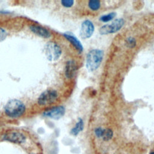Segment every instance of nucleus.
Masks as SVG:
<instances>
[{"instance_id": "1", "label": "nucleus", "mask_w": 154, "mask_h": 154, "mask_svg": "<svg viewBox=\"0 0 154 154\" xmlns=\"http://www.w3.org/2000/svg\"><path fill=\"white\" fill-rule=\"evenodd\" d=\"M103 57V52L100 49H92L87 55L86 67L89 71L96 70L100 66Z\"/></svg>"}, {"instance_id": "2", "label": "nucleus", "mask_w": 154, "mask_h": 154, "mask_svg": "<svg viewBox=\"0 0 154 154\" xmlns=\"http://www.w3.org/2000/svg\"><path fill=\"white\" fill-rule=\"evenodd\" d=\"M4 109L5 112L8 116L17 117L24 113L25 106L21 101L17 99H13L7 102Z\"/></svg>"}, {"instance_id": "3", "label": "nucleus", "mask_w": 154, "mask_h": 154, "mask_svg": "<svg viewBox=\"0 0 154 154\" xmlns=\"http://www.w3.org/2000/svg\"><path fill=\"white\" fill-rule=\"evenodd\" d=\"M44 51L46 57L51 61H57L61 54L60 47L57 43L52 42H49L45 45Z\"/></svg>"}, {"instance_id": "4", "label": "nucleus", "mask_w": 154, "mask_h": 154, "mask_svg": "<svg viewBox=\"0 0 154 154\" xmlns=\"http://www.w3.org/2000/svg\"><path fill=\"white\" fill-rule=\"evenodd\" d=\"M124 23L125 21L123 19H117L112 22L111 23L105 25L101 26L99 29V32L100 34L102 35L116 32L122 28V27L124 25Z\"/></svg>"}, {"instance_id": "5", "label": "nucleus", "mask_w": 154, "mask_h": 154, "mask_svg": "<svg viewBox=\"0 0 154 154\" xmlns=\"http://www.w3.org/2000/svg\"><path fill=\"white\" fill-rule=\"evenodd\" d=\"M58 94L56 91L48 90L43 92L38 98V103L40 105L51 104L57 99Z\"/></svg>"}, {"instance_id": "6", "label": "nucleus", "mask_w": 154, "mask_h": 154, "mask_svg": "<svg viewBox=\"0 0 154 154\" xmlns=\"http://www.w3.org/2000/svg\"><path fill=\"white\" fill-rule=\"evenodd\" d=\"M94 30L93 23L89 20H84L81 25L80 29V36L82 38H90Z\"/></svg>"}, {"instance_id": "7", "label": "nucleus", "mask_w": 154, "mask_h": 154, "mask_svg": "<svg viewBox=\"0 0 154 154\" xmlns=\"http://www.w3.org/2000/svg\"><path fill=\"white\" fill-rule=\"evenodd\" d=\"M64 113V107L63 106H58L45 111L43 113V115L46 117H48L54 119H59L63 116Z\"/></svg>"}, {"instance_id": "8", "label": "nucleus", "mask_w": 154, "mask_h": 154, "mask_svg": "<svg viewBox=\"0 0 154 154\" xmlns=\"http://www.w3.org/2000/svg\"><path fill=\"white\" fill-rule=\"evenodd\" d=\"M4 138L8 141L20 144L25 141V137L18 132H10L4 135Z\"/></svg>"}, {"instance_id": "9", "label": "nucleus", "mask_w": 154, "mask_h": 154, "mask_svg": "<svg viewBox=\"0 0 154 154\" xmlns=\"http://www.w3.org/2000/svg\"><path fill=\"white\" fill-rule=\"evenodd\" d=\"M64 36L68 40L72 45L76 48V49L81 53L83 50L82 45H81L80 41L72 34L70 32H66L64 34Z\"/></svg>"}, {"instance_id": "10", "label": "nucleus", "mask_w": 154, "mask_h": 154, "mask_svg": "<svg viewBox=\"0 0 154 154\" xmlns=\"http://www.w3.org/2000/svg\"><path fill=\"white\" fill-rule=\"evenodd\" d=\"M30 29L32 32L37 35H39L43 38H49L51 36V34L46 28H43L38 25H31Z\"/></svg>"}, {"instance_id": "11", "label": "nucleus", "mask_w": 154, "mask_h": 154, "mask_svg": "<svg viewBox=\"0 0 154 154\" xmlns=\"http://www.w3.org/2000/svg\"><path fill=\"white\" fill-rule=\"evenodd\" d=\"M76 65L75 63L73 61H69L67 62L65 68V74L67 78H70L73 76L76 70Z\"/></svg>"}, {"instance_id": "12", "label": "nucleus", "mask_w": 154, "mask_h": 154, "mask_svg": "<svg viewBox=\"0 0 154 154\" xmlns=\"http://www.w3.org/2000/svg\"><path fill=\"white\" fill-rule=\"evenodd\" d=\"M84 128V122L81 119H79L78 122L76 123L75 126L72 129L70 133L73 135H77Z\"/></svg>"}, {"instance_id": "13", "label": "nucleus", "mask_w": 154, "mask_h": 154, "mask_svg": "<svg viewBox=\"0 0 154 154\" xmlns=\"http://www.w3.org/2000/svg\"><path fill=\"white\" fill-rule=\"evenodd\" d=\"M116 13H115V12L109 13L105 15L102 16L100 17L99 20L103 22H109V21L111 20L112 19H113L116 17Z\"/></svg>"}, {"instance_id": "14", "label": "nucleus", "mask_w": 154, "mask_h": 154, "mask_svg": "<svg viewBox=\"0 0 154 154\" xmlns=\"http://www.w3.org/2000/svg\"><path fill=\"white\" fill-rule=\"evenodd\" d=\"M88 7L92 10H97L100 6V2L98 0H90L88 2Z\"/></svg>"}, {"instance_id": "15", "label": "nucleus", "mask_w": 154, "mask_h": 154, "mask_svg": "<svg viewBox=\"0 0 154 154\" xmlns=\"http://www.w3.org/2000/svg\"><path fill=\"white\" fill-rule=\"evenodd\" d=\"M113 133L111 129H103V134L102 137L103 138V139L105 141H108L109 140H110L112 137Z\"/></svg>"}, {"instance_id": "16", "label": "nucleus", "mask_w": 154, "mask_h": 154, "mask_svg": "<svg viewBox=\"0 0 154 154\" xmlns=\"http://www.w3.org/2000/svg\"><path fill=\"white\" fill-rule=\"evenodd\" d=\"M126 45L128 48H134L136 45V41L134 38L129 37L126 40Z\"/></svg>"}, {"instance_id": "17", "label": "nucleus", "mask_w": 154, "mask_h": 154, "mask_svg": "<svg viewBox=\"0 0 154 154\" xmlns=\"http://www.w3.org/2000/svg\"><path fill=\"white\" fill-rule=\"evenodd\" d=\"M61 4L66 7H70L73 5L74 1L72 0H63L61 1Z\"/></svg>"}, {"instance_id": "18", "label": "nucleus", "mask_w": 154, "mask_h": 154, "mask_svg": "<svg viewBox=\"0 0 154 154\" xmlns=\"http://www.w3.org/2000/svg\"><path fill=\"white\" fill-rule=\"evenodd\" d=\"M7 35V32L3 28H0V42L3 41L5 39Z\"/></svg>"}, {"instance_id": "19", "label": "nucleus", "mask_w": 154, "mask_h": 154, "mask_svg": "<svg viewBox=\"0 0 154 154\" xmlns=\"http://www.w3.org/2000/svg\"><path fill=\"white\" fill-rule=\"evenodd\" d=\"M103 129H102L101 128H97L95 129V130H94V132H95L96 135L99 138L102 137V134H103Z\"/></svg>"}, {"instance_id": "20", "label": "nucleus", "mask_w": 154, "mask_h": 154, "mask_svg": "<svg viewBox=\"0 0 154 154\" xmlns=\"http://www.w3.org/2000/svg\"><path fill=\"white\" fill-rule=\"evenodd\" d=\"M150 154H154V152H151Z\"/></svg>"}]
</instances>
